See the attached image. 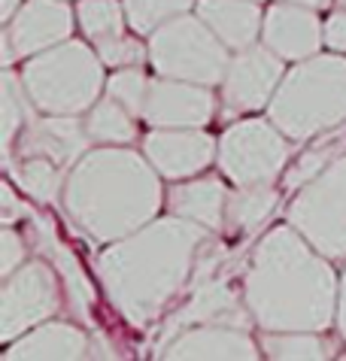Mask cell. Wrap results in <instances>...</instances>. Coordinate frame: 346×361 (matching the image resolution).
Returning <instances> with one entry per match:
<instances>
[{
  "label": "cell",
  "instance_id": "cell-30",
  "mask_svg": "<svg viewBox=\"0 0 346 361\" xmlns=\"http://www.w3.org/2000/svg\"><path fill=\"white\" fill-rule=\"evenodd\" d=\"M95 49L107 67H140L149 58V46H143L140 39L128 37V34L107 39V43H100Z\"/></svg>",
  "mask_w": 346,
  "mask_h": 361
},
{
  "label": "cell",
  "instance_id": "cell-29",
  "mask_svg": "<svg viewBox=\"0 0 346 361\" xmlns=\"http://www.w3.org/2000/svg\"><path fill=\"white\" fill-rule=\"evenodd\" d=\"M149 85L152 79L140 67H116V73L107 79V94L125 104L137 118H143L146 100H149Z\"/></svg>",
  "mask_w": 346,
  "mask_h": 361
},
{
  "label": "cell",
  "instance_id": "cell-22",
  "mask_svg": "<svg viewBox=\"0 0 346 361\" xmlns=\"http://www.w3.org/2000/svg\"><path fill=\"white\" fill-rule=\"evenodd\" d=\"M280 204V192L270 183L261 185H237L228 195L225 225L234 231H256L273 216Z\"/></svg>",
  "mask_w": 346,
  "mask_h": 361
},
{
  "label": "cell",
  "instance_id": "cell-31",
  "mask_svg": "<svg viewBox=\"0 0 346 361\" xmlns=\"http://www.w3.org/2000/svg\"><path fill=\"white\" fill-rule=\"evenodd\" d=\"M25 237L13 231V225H4L0 231V276H9L13 270H18L25 264Z\"/></svg>",
  "mask_w": 346,
  "mask_h": 361
},
{
  "label": "cell",
  "instance_id": "cell-35",
  "mask_svg": "<svg viewBox=\"0 0 346 361\" xmlns=\"http://www.w3.org/2000/svg\"><path fill=\"white\" fill-rule=\"evenodd\" d=\"M338 334L343 337L346 343V270H343V279H340V300H338Z\"/></svg>",
  "mask_w": 346,
  "mask_h": 361
},
{
  "label": "cell",
  "instance_id": "cell-13",
  "mask_svg": "<svg viewBox=\"0 0 346 361\" xmlns=\"http://www.w3.org/2000/svg\"><path fill=\"white\" fill-rule=\"evenodd\" d=\"M216 116V97L210 85L186 79H152L143 122L152 128H203Z\"/></svg>",
  "mask_w": 346,
  "mask_h": 361
},
{
  "label": "cell",
  "instance_id": "cell-21",
  "mask_svg": "<svg viewBox=\"0 0 346 361\" xmlns=\"http://www.w3.org/2000/svg\"><path fill=\"white\" fill-rule=\"evenodd\" d=\"M261 355L277 361H322L338 353V343L322 331H261Z\"/></svg>",
  "mask_w": 346,
  "mask_h": 361
},
{
  "label": "cell",
  "instance_id": "cell-9",
  "mask_svg": "<svg viewBox=\"0 0 346 361\" xmlns=\"http://www.w3.org/2000/svg\"><path fill=\"white\" fill-rule=\"evenodd\" d=\"M58 270L52 262H30L4 276L0 288V340L13 343L25 331L52 319L61 307Z\"/></svg>",
  "mask_w": 346,
  "mask_h": 361
},
{
  "label": "cell",
  "instance_id": "cell-2",
  "mask_svg": "<svg viewBox=\"0 0 346 361\" xmlns=\"http://www.w3.org/2000/svg\"><path fill=\"white\" fill-rule=\"evenodd\" d=\"M298 228L277 225L252 249L243 300L261 331H328L338 322L340 283Z\"/></svg>",
  "mask_w": 346,
  "mask_h": 361
},
{
  "label": "cell",
  "instance_id": "cell-37",
  "mask_svg": "<svg viewBox=\"0 0 346 361\" xmlns=\"http://www.w3.org/2000/svg\"><path fill=\"white\" fill-rule=\"evenodd\" d=\"M289 4H301V6H310V9H328L334 0H289Z\"/></svg>",
  "mask_w": 346,
  "mask_h": 361
},
{
  "label": "cell",
  "instance_id": "cell-19",
  "mask_svg": "<svg viewBox=\"0 0 346 361\" xmlns=\"http://www.w3.org/2000/svg\"><path fill=\"white\" fill-rule=\"evenodd\" d=\"M195 13L210 25V31L231 52L256 46L261 39L264 13H261L258 0H198Z\"/></svg>",
  "mask_w": 346,
  "mask_h": 361
},
{
  "label": "cell",
  "instance_id": "cell-33",
  "mask_svg": "<svg viewBox=\"0 0 346 361\" xmlns=\"http://www.w3.org/2000/svg\"><path fill=\"white\" fill-rule=\"evenodd\" d=\"M322 34H325V46H328L331 52H346V6L334 9V13L325 18Z\"/></svg>",
  "mask_w": 346,
  "mask_h": 361
},
{
  "label": "cell",
  "instance_id": "cell-25",
  "mask_svg": "<svg viewBox=\"0 0 346 361\" xmlns=\"http://www.w3.org/2000/svg\"><path fill=\"white\" fill-rule=\"evenodd\" d=\"M9 167H13V176H16L18 188H22L25 195H30L34 200H43V204L61 197L64 183H67V173H70V170H64L61 164L49 161V158H40V155L16 158V164L9 161Z\"/></svg>",
  "mask_w": 346,
  "mask_h": 361
},
{
  "label": "cell",
  "instance_id": "cell-20",
  "mask_svg": "<svg viewBox=\"0 0 346 361\" xmlns=\"http://www.w3.org/2000/svg\"><path fill=\"white\" fill-rule=\"evenodd\" d=\"M91 353V337L70 322H40L6 343V361L16 358H85Z\"/></svg>",
  "mask_w": 346,
  "mask_h": 361
},
{
  "label": "cell",
  "instance_id": "cell-24",
  "mask_svg": "<svg viewBox=\"0 0 346 361\" xmlns=\"http://www.w3.org/2000/svg\"><path fill=\"white\" fill-rule=\"evenodd\" d=\"M0 106H4V113H0V143H4V158L9 161V155H13V146L18 134L28 128V122L34 116H30L28 106H34V100H30L28 88L22 82V73H13V70H4V88H0Z\"/></svg>",
  "mask_w": 346,
  "mask_h": 361
},
{
  "label": "cell",
  "instance_id": "cell-5",
  "mask_svg": "<svg viewBox=\"0 0 346 361\" xmlns=\"http://www.w3.org/2000/svg\"><path fill=\"white\" fill-rule=\"evenodd\" d=\"M104 61L97 49L83 39H64L40 55H30L22 67V82L37 113L83 116L100 100L107 88Z\"/></svg>",
  "mask_w": 346,
  "mask_h": 361
},
{
  "label": "cell",
  "instance_id": "cell-18",
  "mask_svg": "<svg viewBox=\"0 0 346 361\" xmlns=\"http://www.w3.org/2000/svg\"><path fill=\"white\" fill-rule=\"evenodd\" d=\"M228 195V185L219 176H189L186 183L173 185L165 195V204L170 216L195 222L207 231H219L225 225Z\"/></svg>",
  "mask_w": 346,
  "mask_h": 361
},
{
  "label": "cell",
  "instance_id": "cell-39",
  "mask_svg": "<svg viewBox=\"0 0 346 361\" xmlns=\"http://www.w3.org/2000/svg\"><path fill=\"white\" fill-rule=\"evenodd\" d=\"M258 4H264V0H258Z\"/></svg>",
  "mask_w": 346,
  "mask_h": 361
},
{
  "label": "cell",
  "instance_id": "cell-4",
  "mask_svg": "<svg viewBox=\"0 0 346 361\" xmlns=\"http://www.w3.org/2000/svg\"><path fill=\"white\" fill-rule=\"evenodd\" d=\"M268 118L294 143L346 122V58L313 55L298 61L268 104Z\"/></svg>",
  "mask_w": 346,
  "mask_h": 361
},
{
  "label": "cell",
  "instance_id": "cell-12",
  "mask_svg": "<svg viewBox=\"0 0 346 361\" xmlns=\"http://www.w3.org/2000/svg\"><path fill=\"white\" fill-rule=\"evenodd\" d=\"M143 155L165 179H189L216 161L219 143L203 128H152L143 137Z\"/></svg>",
  "mask_w": 346,
  "mask_h": 361
},
{
  "label": "cell",
  "instance_id": "cell-27",
  "mask_svg": "<svg viewBox=\"0 0 346 361\" xmlns=\"http://www.w3.org/2000/svg\"><path fill=\"white\" fill-rule=\"evenodd\" d=\"M76 25L95 46L107 43L113 37H121L128 27L125 4H119V0H79Z\"/></svg>",
  "mask_w": 346,
  "mask_h": 361
},
{
  "label": "cell",
  "instance_id": "cell-8",
  "mask_svg": "<svg viewBox=\"0 0 346 361\" xmlns=\"http://www.w3.org/2000/svg\"><path fill=\"white\" fill-rule=\"evenodd\" d=\"M292 158L289 137L270 118H240L219 137V170L234 185L273 183Z\"/></svg>",
  "mask_w": 346,
  "mask_h": 361
},
{
  "label": "cell",
  "instance_id": "cell-16",
  "mask_svg": "<svg viewBox=\"0 0 346 361\" xmlns=\"http://www.w3.org/2000/svg\"><path fill=\"white\" fill-rule=\"evenodd\" d=\"M91 143H95V140L88 137L85 122H79V116L43 113L40 118H30L28 128L18 134L13 149H16V158L40 155V158H49V161L70 170L88 152Z\"/></svg>",
  "mask_w": 346,
  "mask_h": 361
},
{
  "label": "cell",
  "instance_id": "cell-10",
  "mask_svg": "<svg viewBox=\"0 0 346 361\" xmlns=\"http://www.w3.org/2000/svg\"><path fill=\"white\" fill-rule=\"evenodd\" d=\"M286 76V61L264 43L246 46L231 55L222 79V109L228 116L258 113L273 100Z\"/></svg>",
  "mask_w": 346,
  "mask_h": 361
},
{
  "label": "cell",
  "instance_id": "cell-11",
  "mask_svg": "<svg viewBox=\"0 0 346 361\" xmlns=\"http://www.w3.org/2000/svg\"><path fill=\"white\" fill-rule=\"evenodd\" d=\"M76 13L64 0H28L4 27V64L13 58H30L64 43L73 34Z\"/></svg>",
  "mask_w": 346,
  "mask_h": 361
},
{
  "label": "cell",
  "instance_id": "cell-14",
  "mask_svg": "<svg viewBox=\"0 0 346 361\" xmlns=\"http://www.w3.org/2000/svg\"><path fill=\"white\" fill-rule=\"evenodd\" d=\"M316 13L319 9L289 4V0L268 6L264 25H261V43L270 52H277L282 61H292V64L319 55V49L325 46V34H322L325 22H319Z\"/></svg>",
  "mask_w": 346,
  "mask_h": 361
},
{
  "label": "cell",
  "instance_id": "cell-17",
  "mask_svg": "<svg viewBox=\"0 0 346 361\" xmlns=\"http://www.w3.org/2000/svg\"><path fill=\"white\" fill-rule=\"evenodd\" d=\"M158 358H258L261 349L249 337V328L237 325H216V322H203V325H189L177 331L167 343L158 346Z\"/></svg>",
  "mask_w": 346,
  "mask_h": 361
},
{
  "label": "cell",
  "instance_id": "cell-1",
  "mask_svg": "<svg viewBox=\"0 0 346 361\" xmlns=\"http://www.w3.org/2000/svg\"><path fill=\"white\" fill-rule=\"evenodd\" d=\"M213 231L186 219H152L134 234L107 243L97 255V283L116 313L134 328H146L189 283L198 252Z\"/></svg>",
  "mask_w": 346,
  "mask_h": 361
},
{
  "label": "cell",
  "instance_id": "cell-28",
  "mask_svg": "<svg viewBox=\"0 0 346 361\" xmlns=\"http://www.w3.org/2000/svg\"><path fill=\"white\" fill-rule=\"evenodd\" d=\"M128 16V27L137 37L155 34L161 25L182 13H191L198 0H121Z\"/></svg>",
  "mask_w": 346,
  "mask_h": 361
},
{
  "label": "cell",
  "instance_id": "cell-36",
  "mask_svg": "<svg viewBox=\"0 0 346 361\" xmlns=\"http://www.w3.org/2000/svg\"><path fill=\"white\" fill-rule=\"evenodd\" d=\"M25 0H0V18H4V25L18 13V6H22Z\"/></svg>",
  "mask_w": 346,
  "mask_h": 361
},
{
  "label": "cell",
  "instance_id": "cell-3",
  "mask_svg": "<svg viewBox=\"0 0 346 361\" xmlns=\"http://www.w3.org/2000/svg\"><path fill=\"white\" fill-rule=\"evenodd\" d=\"M161 173L134 149H88L70 167L61 204L95 243H116L149 225L165 204Z\"/></svg>",
  "mask_w": 346,
  "mask_h": 361
},
{
  "label": "cell",
  "instance_id": "cell-26",
  "mask_svg": "<svg viewBox=\"0 0 346 361\" xmlns=\"http://www.w3.org/2000/svg\"><path fill=\"white\" fill-rule=\"evenodd\" d=\"M49 262L55 264L58 276L64 279V292H67V300H70V310H73V316L79 322H91V310H95V286H91V279L85 276L83 264H79V258L70 252L67 246L55 243L52 252H49Z\"/></svg>",
  "mask_w": 346,
  "mask_h": 361
},
{
  "label": "cell",
  "instance_id": "cell-7",
  "mask_svg": "<svg viewBox=\"0 0 346 361\" xmlns=\"http://www.w3.org/2000/svg\"><path fill=\"white\" fill-rule=\"evenodd\" d=\"M292 228L331 262L346 258V155L294 192L286 209Z\"/></svg>",
  "mask_w": 346,
  "mask_h": 361
},
{
  "label": "cell",
  "instance_id": "cell-6",
  "mask_svg": "<svg viewBox=\"0 0 346 361\" xmlns=\"http://www.w3.org/2000/svg\"><path fill=\"white\" fill-rule=\"evenodd\" d=\"M231 49L198 13H182L149 34V64L158 76L198 85H222Z\"/></svg>",
  "mask_w": 346,
  "mask_h": 361
},
{
  "label": "cell",
  "instance_id": "cell-23",
  "mask_svg": "<svg viewBox=\"0 0 346 361\" xmlns=\"http://www.w3.org/2000/svg\"><path fill=\"white\" fill-rule=\"evenodd\" d=\"M134 113L119 104L116 97H100L95 106L85 113V131L95 143H107V146H128L137 140V125H134Z\"/></svg>",
  "mask_w": 346,
  "mask_h": 361
},
{
  "label": "cell",
  "instance_id": "cell-32",
  "mask_svg": "<svg viewBox=\"0 0 346 361\" xmlns=\"http://www.w3.org/2000/svg\"><path fill=\"white\" fill-rule=\"evenodd\" d=\"M331 161H334V158H331L328 149H319V152L313 149V152H307V155H304L301 161L286 173V188H294V192H298L304 183H310V179L316 176V173H322V170L328 167Z\"/></svg>",
  "mask_w": 346,
  "mask_h": 361
},
{
  "label": "cell",
  "instance_id": "cell-38",
  "mask_svg": "<svg viewBox=\"0 0 346 361\" xmlns=\"http://www.w3.org/2000/svg\"><path fill=\"white\" fill-rule=\"evenodd\" d=\"M340 4H343V6H346V0H340Z\"/></svg>",
  "mask_w": 346,
  "mask_h": 361
},
{
  "label": "cell",
  "instance_id": "cell-15",
  "mask_svg": "<svg viewBox=\"0 0 346 361\" xmlns=\"http://www.w3.org/2000/svg\"><path fill=\"white\" fill-rule=\"evenodd\" d=\"M249 307L225 279H210V276H198L195 288H191L189 300L182 304L177 313L167 319L165 334H161L158 346L177 334V331L189 328V325H203V322H216V325H237V328H249Z\"/></svg>",
  "mask_w": 346,
  "mask_h": 361
},
{
  "label": "cell",
  "instance_id": "cell-34",
  "mask_svg": "<svg viewBox=\"0 0 346 361\" xmlns=\"http://www.w3.org/2000/svg\"><path fill=\"white\" fill-rule=\"evenodd\" d=\"M0 207H4V209H0V222H4V225H13L18 216H22V219L30 216L28 204H22V200L16 197V192H13V185H9V183L0 185Z\"/></svg>",
  "mask_w": 346,
  "mask_h": 361
}]
</instances>
